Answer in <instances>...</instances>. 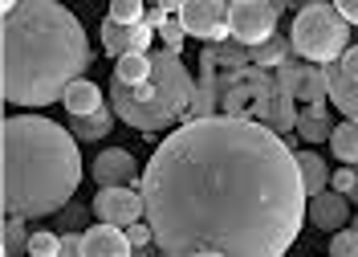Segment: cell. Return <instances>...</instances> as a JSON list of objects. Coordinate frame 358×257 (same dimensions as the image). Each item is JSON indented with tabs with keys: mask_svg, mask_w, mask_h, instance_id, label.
<instances>
[{
	"mask_svg": "<svg viewBox=\"0 0 358 257\" xmlns=\"http://www.w3.org/2000/svg\"><path fill=\"white\" fill-rule=\"evenodd\" d=\"M306 4H334V0H306Z\"/></svg>",
	"mask_w": 358,
	"mask_h": 257,
	"instance_id": "42",
	"label": "cell"
},
{
	"mask_svg": "<svg viewBox=\"0 0 358 257\" xmlns=\"http://www.w3.org/2000/svg\"><path fill=\"white\" fill-rule=\"evenodd\" d=\"M147 225L163 257H285L306 221L297 151L257 118H192L143 172Z\"/></svg>",
	"mask_w": 358,
	"mask_h": 257,
	"instance_id": "1",
	"label": "cell"
},
{
	"mask_svg": "<svg viewBox=\"0 0 358 257\" xmlns=\"http://www.w3.org/2000/svg\"><path fill=\"white\" fill-rule=\"evenodd\" d=\"M334 8L346 17L350 25H358V0H334Z\"/></svg>",
	"mask_w": 358,
	"mask_h": 257,
	"instance_id": "34",
	"label": "cell"
},
{
	"mask_svg": "<svg viewBox=\"0 0 358 257\" xmlns=\"http://www.w3.org/2000/svg\"><path fill=\"white\" fill-rule=\"evenodd\" d=\"M273 94H277L273 70H261V66L220 70V115H228V118H257V123H268Z\"/></svg>",
	"mask_w": 358,
	"mask_h": 257,
	"instance_id": "6",
	"label": "cell"
},
{
	"mask_svg": "<svg viewBox=\"0 0 358 257\" xmlns=\"http://www.w3.org/2000/svg\"><path fill=\"white\" fill-rule=\"evenodd\" d=\"M334 106L342 111V118H355V123H358V86H355L350 94H346L342 102H334Z\"/></svg>",
	"mask_w": 358,
	"mask_h": 257,
	"instance_id": "32",
	"label": "cell"
},
{
	"mask_svg": "<svg viewBox=\"0 0 358 257\" xmlns=\"http://www.w3.org/2000/svg\"><path fill=\"white\" fill-rule=\"evenodd\" d=\"M268 4H273L277 13H285V4H289V0H268Z\"/></svg>",
	"mask_w": 358,
	"mask_h": 257,
	"instance_id": "39",
	"label": "cell"
},
{
	"mask_svg": "<svg viewBox=\"0 0 358 257\" xmlns=\"http://www.w3.org/2000/svg\"><path fill=\"white\" fill-rule=\"evenodd\" d=\"M167 17H171V13H163V8H159V4H147V25H151V29H163V21H167Z\"/></svg>",
	"mask_w": 358,
	"mask_h": 257,
	"instance_id": "35",
	"label": "cell"
},
{
	"mask_svg": "<svg viewBox=\"0 0 358 257\" xmlns=\"http://www.w3.org/2000/svg\"><path fill=\"white\" fill-rule=\"evenodd\" d=\"M94 216L118 225V229H131L147 216V200H143V188H98L94 196Z\"/></svg>",
	"mask_w": 358,
	"mask_h": 257,
	"instance_id": "9",
	"label": "cell"
},
{
	"mask_svg": "<svg viewBox=\"0 0 358 257\" xmlns=\"http://www.w3.org/2000/svg\"><path fill=\"white\" fill-rule=\"evenodd\" d=\"M57 257H86L82 233H62V253H57Z\"/></svg>",
	"mask_w": 358,
	"mask_h": 257,
	"instance_id": "31",
	"label": "cell"
},
{
	"mask_svg": "<svg viewBox=\"0 0 358 257\" xmlns=\"http://www.w3.org/2000/svg\"><path fill=\"white\" fill-rule=\"evenodd\" d=\"M350 204H358V167H355V192H350Z\"/></svg>",
	"mask_w": 358,
	"mask_h": 257,
	"instance_id": "38",
	"label": "cell"
},
{
	"mask_svg": "<svg viewBox=\"0 0 358 257\" xmlns=\"http://www.w3.org/2000/svg\"><path fill=\"white\" fill-rule=\"evenodd\" d=\"M228 0H183L179 8V21L187 29V37H200L203 46H216V41H228Z\"/></svg>",
	"mask_w": 358,
	"mask_h": 257,
	"instance_id": "8",
	"label": "cell"
},
{
	"mask_svg": "<svg viewBox=\"0 0 358 257\" xmlns=\"http://www.w3.org/2000/svg\"><path fill=\"white\" fill-rule=\"evenodd\" d=\"M94 180L98 188H143V176H138V164H134L131 151H122V147H110V151H102L98 160H94Z\"/></svg>",
	"mask_w": 358,
	"mask_h": 257,
	"instance_id": "11",
	"label": "cell"
},
{
	"mask_svg": "<svg viewBox=\"0 0 358 257\" xmlns=\"http://www.w3.org/2000/svg\"><path fill=\"white\" fill-rule=\"evenodd\" d=\"M334 115L326 111V102H306L301 111H297V139L306 143H330L334 135Z\"/></svg>",
	"mask_w": 358,
	"mask_h": 257,
	"instance_id": "15",
	"label": "cell"
},
{
	"mask_svg": "<svg viewBox=\"0 0 358 257\" xmlns=\"http://www.w3.org/2000/svg\"><path fill=\"white\" fill-rule=\"evenodd\" d=\"M289 41H293V53L301 62L330 66V62H338L350 49V21L338 13L334 4H306L293 17Z\"/></svg>",
	"mask_w": 358,
	"mask_h": 257,
	"instance_id": "5",
	"label": "cell"
},
{
	"mask_svg": "<svg viewBox=\"0 0 358 257\" xmlns=\"http://www.w3.org/2000/svg\"><path fill=\"white\" fill-rule=\"evenodd\" d=\"M155 70L147 82L127 86V82H110V106L127 127L138 135H159V131H176L179 123H187V106L196 98V78L187 74L183 57L176 49H151Z\"/></svg>",
	"mask_w": 358,
	"mask_h": 257,
	"instance_id": "4",
	"label": "cell"
},
{
	"mask_svg": "<svg viewBox=\"0 0 358 257\" xmlns=\"http://www.w3.org/2000/svg\"><path fill=\"white\" fill-rule=\"evenodd\" d=\"M277 17L281 13L268 0H232V8H228V33H232L236 46L252 49L277 33Z\"/></svg>",
	"mask_w": 358,
	"mask_h": 257,
	"instance_id": "7",
	"label": "cell"
},
{
	"mask_svg": "<svg viewBox=\"0 0 358 257\" xmlns=\"http://www.w3.org/2000/svg\"><path fill=\"white\" fill-rule=\"evenodd\" d=\"M94 49L82 21L57 0H21L0 25V90L13 106L62 102L82 82Z\"/></svg>",
	"mask_w": 358,
	"mask_h": 257,
	"instance_id": "2",
	"label": "cell"
},
{
	"mask_svg": "<svg viewBox=\"0 0 358 257\" xmlns=\"http://www.w3.org/2000/svg\"><path fill=\"white\" fill-rule=\"evenodd\" d=\"M155 4L163 13H171V17H179V8H183V0H155Z\"/></svg>",
	"mask_w": 358,
	"mask_h": 257,
	"instance_id": "36",
	"label": "cell"
},
{
	"mask_svg": "<svg viewBox=\"0 0 358 257\" xmlns=\"http://www.w3.org/2000/svg\"><path fill=\"white\" fill-rule=\"evenodd\" d=\"M248 57H252V66H261V70H277V66L293 62V41L285 37V33H273L268 41L248 49Z\"/></svg>",
	"mask_w": 358,
	"mask_h": 257,
	"instance_id": "17",
	"label": "cell"
},
{
	"mask_svg": "<svg viewBox=\"0 0 358 257\" xmlns=\"http://www.w3.org/2000/svg\"><path fill=\"white\" fill-rule=\"evenodd\" d=\"M330 151H334V160L358 167V123L355 118H342V123L334 127V135H330Z\"/></svg>",
	"mask_w": 358,
	"mask_h": 257,
	"instance_id": "21",
	"label": "cell"
},
{
	"mask_svg": "<svg viewBox=\"0 0 358 257\" xmlns=\"http://www.w3.org/2000/svg\"><path fill=\"white\" fill-rule=\"evenodd\" d=\"M127 237H131V245H134V249H147V245L155 241V229H151L147 221H138V225H131V229H127Z\"/></svg>",
	"mask_w": 358,
	"mask_h": 257,
	"instance_id": "29",
	"label": "cell"
},
{
	"mask_svg": "<svg viewBox=\"0 0 358 257\" xmlns=\"http://www.w3.org/2000/svg\"><path fill=\"white\" fill-rule=\"evenodd\" d=\"M192 257H224V253H212V249H200V253H192Z\"/></svg>",
	"mask_w": 358,
	"mask_h": 257,
	"instance_id": "40",
	"label": "cell"
},
{
	"mask_svg": "<svg viewBox=\"0 0 358 257\" xmlns=\"http://www.w3.org/2000/svg\"><path fill=\"white\" fill-rule=\"evenodd\" d=\"M220 115V70L212 62H200V78H196V98L187 106V123L192 118H212Z\"/></svg>",
	"mask_w": 358,
	"mask_h": 257,
	"instance_id": "14",
	"label": "cell"
},
{
	"mask_svg": "<svg viewBox=\"0 0 358 257\" xmlns=\"http://www.w3.org/2000/svg\"><path fill=\"white\" fill-rule=\"evenodd\" d=\"M29 225H24V216H8L4 221V257H17L21 249H29Z\"/></svg>",
	"mask_w": 358,
	"mask_h": 257,
	"instance_id": "24",
	"label": "cell"
},
{
	"mask_svg": "<svg viewBox=\"0 0 358 257\" xmlns=\"http://www.w3.org/2000/svg\"><path fill=\"white\" fill-rule=\"evenodd\" d=\"M200 62H212L216 70H241V66H252L248 46H236L232 37H228V41H216V46H203Z\"/></svg>",
	"mask_w": 358,
	"mask_h": 257,
	"instance_id": "19",
	"label": "cell"
},
{
	"mask_svg": "<svg viewBox=\"0 0 358 257\" xmlns=\"http://www.w3.org/2000/svg\"><path fill=\"white\" fill-rule=\"evenodd\" d=\"M155 70V62H151V53H127V57H118L114 62V78L118 82H127V86H138V82H147Z\"/></svg>",
	"mask_w": 358,
	"mask_h": 257,
	"instance_id": "22",
	"label": "cell"
},
{
	"mask_svg": "<svg viewBox=\"0 0 358 257\" xmlns=\"http://www.w3.org/2000/svg\"><path fill=\"white\" fill-rule=\"evenodd\" d=\"M350 196H342L334 188H326V192H317L310 196V221L313 229H322V233H342V229H350Z\"/></svg>",
	"mask_w": 358,
	"mask_h": 257,
	"instance_id": "12",
	"label": "cell"
},
{
	"mask_svg": "<svg viewBox=\"0 0 358 257\" xmlns=\"http://www.w3.org/2000/svg\"><path fill=\"white\" fill-rule=\"evenodd\" d=\"M17 4H21V0H0V8H4V13H13Z\"/></svg>",
	"mask_w": 358,
	"mask_h": 257,
	"instance_id": "37",
	"label": "cell"
},
{
	"mask_svg": "<svg viewBox=\"0 0 358 257\" xmlns=\"http://www.w3.org/2000/svg\"><path fill=\"white\" fill-rule=\"evenodd\" d=\"M350 229H355V233H358V212H355V216H350Z\"/></svg>",
	"mask_w": 358,
	"mask_h": 257,
	"instance_id": "41",
	"label": "cell"
},
{
	"mask_svg": "<svg viewBox=\"0 0 358 257\" xmlns=\"http://www.w3.org/2000/svg\"><path fill=\"white\" fill-rule=\"evenodd\" d=\"M330 188L342 192V196H350L355 192V167H338L334 176H330Z\"/></svg>",
	"mask_w": 358,
	"mask_h": 257,
	"instance_id": "30",
	"label": "cell"
},
{
	"mask_svg": "<svg viewBox=\"0 0 358 257\" xmlns=\"http://www.w3.org/2000/svg\"><path fill=\"white\" fill-rule=\"evenodd\" d=\"M151 37H155V29L147 21L122 25V21H114V17L102 21V49L110 53L114 62L127 57V53H151Z\"/></svg>",
	"mask_w": 358,
	"mask_h": 257,
	"instance_id": "10",
	"label": "cell"
},
{
	"mask_svg": "<svg viewBox=\"0 0 358 257\" xmlns=\"http://www.w3.org/2000/svg\"><path fill=\"white\" fill-rule=\"evenodd\" d=\"M138 257H147V253H138Z\"/></svg>",
	"mask_w": 358,
	"mask_h": 257,
	"instance_id": "43",
	"label": "cell"
},
{
	"mask_svg": "<svg viewBox=\"0 0 358 257\" xmlns=\"http://www.w3.org/2000/svg\"><path fill=\"white\" fill-rule=\"evenodd\" d=\"M106 17H114L122 25H138V21H147V0H110Z\"/></svg>",
	"mask_w": 358,
	"mask_h": 257,
	"instance_id": "25",
	"label": "cell"
},
{
	"mask_svg": "<svg viewBox=\"0 0 358 257\" xmlns=\"http://www.w3.org/2000/svg\"><path fill=\"white\" fill-rule=\"evenodd\" d=\"M62 106L69 111V118H78V115H94L98 106H106V98H102V90H98L90 78H82V82H73V86L66 90Z\"/></svg>",
	"mask_w": 358,
	"mask_h": 257,
	"instance_id": "18",
	"label": "cell"
},
{
	"mask_svg": "<svg viewBox=\"0 0 358 257\" xmlns=\"http://www.w3.org/2000/svg\"><path fill=\"white\" fill-rule=\"evenodd\" d=\"M57 221H62V225H82V221H86V209H78V204L69 200L66 209L57 212Z\"/></svg>",
	"mask_w": 358,
	"mask_h": 257,
	"instance_id": "33",
	"label": "cell"
},
{
	"mask_svg": "<svg viewBox=\"0 0 358 257\" xmlns=\"http://www.w3.org/2000/svg\"><path fill=\"white\" fill-rule=\"evenodd\" d=\"M0 204L4 216H57L82 184V155L69 127L41 115L0 123Z\"/></svg>",
	"mask_w": 358,
	"mask_h": 257,
	"instance_id": "3",
	"label": "cell"
},
{
	"mask_svg": "<svg viewBox=\"0 0 358 257\" xmlns=\"http://www.w3.org/2000/svg\"><path fill=\"white\" fill-rule=\"evenodd\" d=\"M326 257H330V253H326Z\"/></svg>",
	"mask_w": 358,
	"mask_h": 257,
	"instance_id": "44",
	"label": "cell"
},
{
	"mask_svg": "<svg viewBox=\"0 0 358 257\" xmlns=\"http://www.w3.org/2000/svg\"><path fill=\"white\" fill-rule=\"evenodd\" d=\"M114 106L106 102V106H98L94 115H78V118H69V131H73V139L78 143H98V139H106L110 135V127H114Z\"/></svg>",
	"mask_w": 358,
	"mask_h": 257,
	"instance_id": "16",
	"label": "cell"
},
{
	"mask_svg": "<svg viewBox=\"0 0 358 257\" xmlns=\"http://www.w3.org/2000/svg\"><path fill=\"white\" fill-rule=\"evenodd\" d=\"M297 167H301V184H306V196H317L330 188V167L317 151H297Z\"/></svg>",
	"mask_w": 358,
	"mask_h": 257,
	"instance_id": "20",
	"label": "cell"
},
{
	"mask_svg": "<svg viewBox=\"0 0 358 257\" xmlns=\"http://www.w3.org/2000/svg\"><path fill=\"white\" fill-rule=\"evenodd\" d=\"M297 98H301V102H330L326 70H317V66L306 62V70H301V86H297Z\"/></svg>",
	"mask_w": 358,
	"mask_h": 257,
	"instance_id": "23",
	"label": "cell"
},
{
	"mask_svg": "<svg viewBox=\"0 0 358 257\" xmlns=\"http://www.w3.org/2000/svg\"><path fill=\"white\" fill-rule=\"evenodd\" d=\"M330 257H358V233L355 229L330 233Z\"/></svg>",
	"mask_w": 358,
	"mask_h": 257,
	"instance_id": "27",
	"label": "cell"
},
{
	"mask_svg": "<svg viewBox=\"0 0 358 257\" xmlns=\"http://www.w3.org/2000/svg\"><path fill=\"white\" fill-rule=\"evenodd\" d=\"M62 253V233L53 229H37L29 237V257H57Z\"/></svg>",
	"mask_w": 358,
	"mask_h": 257,
	"instance_id": "26",
	"label": "cell"
},
{
	"mask_svg": "<svg viewBox=\"0 0 358 257\" xmlns=\"http://www.w3.org/2000/svg\"><path fill=\"white\" fill-rule=\"evenodd\" d=\"M82 245H86V257H134V245L127 237V229L106 225V221H98L94 229H86Z\"/></svg>",
	"mask_w": 358,
	"mask_h": 257,
	"instance_id": "13",
	"label": "cell"
},
{
	"mask_svg": "<svg viewBox=\"0 0 358 257\" xmlns=\"http://www.w3.org/2000/svg\"><path fill=\"white\" fill-rule=\"evenodd\" d=\"M159 37H163V46H167V49L183 53V37H187V29H183V21H179V17H167V21H163V29H159Z\"/></svg>",
	"mask_w": 358,
	"mask_h": 257,
	"instance_id": "28",
	"label": "cell"
}]
</instances>
